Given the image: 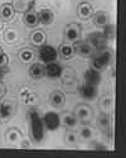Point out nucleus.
Wrapping results in <instances>:
<instances>
[{"label":"nucleus","instance_id":"1","mask_svg":"<svg viewBox=\"0 0 126 158\" xmlns=\"http://www.w3.org/2000/svg\"><path fill=\"white\" fill-rule=\"evenodd\" d=\"M28 122H29V134L32 140L35 144L43 142L45 137V127L43 123V118L35 110H30L28 113Z\"/></svg>","mask_w":126,"mask_h":158},{"label":"nucleus","instance_id":"2","mask_svg":"<svg viewBox=\"0 0 126 158\" xmlns=\"http://www.w3.org/2000/svg\"><path fill=\"white\" fill-rule=\"evenodd\" d=\"M111 58H112V53L107 48H105L102 51H97V53L92 57V67L98 71L104 70L111 62Z\"/></svg>","mask_w":126,"mask_h":158},{"label":"nucleus","instance_id":"3","mask_svg":"<svg viewBox=\"0 0 126 158\" xmlns=\"http://www.w3.org/2000/svg\"><path fill=\"white\" fill-rule=\"evenodd\" d=\"M87 43L96 51H102L107 48V39L102 32H91L87 35Z\"/></svg>","mask_w":126,"mask_h":158},{"label":"nucleus","instance_id":"4","mask_svg":"<svg viewBox=\"0 0 126 158\" xmlns=\"http://www.w3.org/2000/svg\"><path fill=\"white\" fill-rule=\"evenodd\" d=\"M74 115L78 122H81L83 124H88V123H91L92 118H93V110L91 109L90 105H87V104H78L74 109Z\"/></svg>","mask_w":126,"mask_h":158},{"label":"nucleus","instance_id":"5","mask_svg":"<svg viewBox=\"0 0 126 158\" xmlns=\"http://www.w3.org/2000/svg\"><path fill=\"white\" fill-rule=\"evenodd\" d=\"M42 118H43L45 130L56 131L61 127V116L57 111H47Z\"/></svg>","mask_w":126,"mask_h":158},{"label":"nucleus","instance_id":"6","mask_svg":"<svg viewBox=\"0 0 126 158\" xmlns=\"http://www.w3.org/2000/svg\"><path fill=\"white\" fill-rule=\"evenodd\" d=\"M58 58V51L50 44H44L39 47V60L45 64L49 62H54Z\"/></svg>","mask_w":126,"mask_h":158},{"label":"nucleus","instance_id":"7","mask_svg":"<svg viewBox=\"0 0 126 158\" xmlns=\"http://www.w3.org/2000/svg\"><path fill=\"white\" fill-rule=\"evenodd\" d=\"M81 34H82V28H81V25L77 24V23H69L65 29V37L71 43L80 41Z\"/></svg>","mask_w":126,"mask_h":158},{"label":"nucleus","instance_id":"8","mask_svg":"<svg viewBox=\"0 0 126 158\" xmlns=\"http://www.w3.org/2000/svg\"><path fill=\"white\" fill-rule=\"evenodd\" d=\"M80 95L83 100L86 101H93L96 100L97 95H98V90H97V86L95 85H90V84H83L81 87H80Z\"/></svg>","mask_w":126,"mask_h":158},{"label":"nucleus","instance_id":"9","mask_svg":"<svg viewBox=\"0 0 126 158\" xmlns=\"http://www.w3.org/2000/svg\"><path fill=\"white\" fill-rule=\"evenodd\" d=\"M83 78H85V82L86 84H90V85H95V86H98L102 81V76H101V71L93 69V67H90L87 69L83 73Z\"/></svg>","mask_w":126,"mask_h":158},{"label":"nucleus","instance_id":"10","mask_svg":"<svg viewBox=\"0 0 126 158\" xmlns=\"http://www.w3.org/2000/svg\"><path fill=\"white\" fill-rule=\"evenodd\" d=\"M73 47H74L76 55L85 57V58L91 57L92 53H93V48L87 43V41H77V42H74Z\"/></svg>","mask_w":126,"mask_h":158},{"label":"nucleus","instance_id":"11","mask_svg":"<svg viewBox=\"0 0 126 158\" xmlns=\"http://www.w3.org/2000/svg\"><path fill=\"white\" fill-rule=\"evenodd\" d=\"M15 114V104L13 101L0 102V120H8Z\"/></svg>","mask_w":126,"mask_h":158},{"label":"nucleus","instance_id":"12","mask_svg":"<svg viewBox=\"0 0 126 158\" xmlns=\"http://www.w3.org/2000/svg\"><path fill=\"white\" fill-rule=\"evenodd\" d=\"M44 71H45V76H47V77L54 80V78H58V77L62 76L63 69H62L61 64H58V63L54 61V62L45 63V64H44Z\"/></svg>","mask_w":126,"mask_h":158},{"label":"nucleus","instance_id":"13","mask_svg":"<svg viewBox=\"0 0 126 158\" xmlns=\"http://www.w3.org/2000/svg\"><path fill=\"white\" fill-rule=\"evenodd\" d=\"M93 13H95L93 6L90 3H87V2H82L77 6V17L80 19H82V20H87V19L92 18Z\"/></svg>","mask_w":126,"mask_h":158},{"label":"nucleus","instance_id":"14","mask_svg":"<svg viewBox=\"0 0 126 158\" xmlns=\"http://www.w3.org/2000/svg\"><path fill=\"white\" fill-rule=\"evenodd\" d=\"M49 101H50V105H52L53 108L61 109V108L65 106V104H66V95H65V93H62V91L56 90L50 94Z\"/></svg>","mask_w":126,"mask_h":158},{"label":"nucleus","instance_id":"15","mask_svg":"<svg viewBox=\"0 0 126 158\" xmlns=\"http://www.w3.org/2000/svg\"><path fill=\"white\" fill-rule=\"evenodd\" d=\"M23 22L24 24L27 25L28 28H35L38 27V24H39V18H38V13L29 9L24 13V17H23Z\"/></svg>","mask_w":126,"mask_h":158},{"label":"nucleus","instance_id":"16","mask_svg":"<svg viewBox=\"0 0 126 158\" xmlns=\"http://www.w3.org/2000/svg\"><path fill=\"white\" fill-rule=\"evenodd\" d=\"M28 73H29V76L33 78V80H42V78L45 76L44 64H42L41 62L32 63V66L29 67Z\"/></svg>","mask_w":126,"mask_h":158},{"label":"nucleus","instance_id":"17","mask_svg":"<svg viewBox=\"0 0 126 158\" xmlns=\"http://www.w3.org/2000/svg\"><path fill=\"white\" fill-rule=\"evenodd\" d=\"M45 41H47V34L42 29H37L34 31L32 34H30V42L33 46L35 47H42L45 44Z\"/></svg>","mask_w":126,"mask_h":158},{"label":"nucleus","instance_id":"18","mask_svg":"<svg viewBox=\"0 0 126 158\" xmlns=\"http://www.w3.org/2000/svg\"><path fill=\"white\" fill-rule=\"evenodd\" d=\"M92 22L96 27L98 28H104L105 25L108 23V14L104 10H98L95 11L93 15H92Z\"/></svg>","mask_w":126,"mask_h":158},{"label":"nucleus","instance_id":"19","mask_svg":"<svg viewBox=\"0 0 126 158\" xmlns=\"http://www.w3.org/2000/svg\"><path fill=\"white\" fill-rule=\"evenodd\" d=\"M38 18H39V24L49 25L54 22V13L50 9H42L38 11Z\"/></svg>","mask_w":126,"mask_h":158},{"label":"nucleus","instance_id":"20","mask_svg":"<svg viewBox=\"0 0 126 158\" xmlns=\"http://www.w3.org/2000/svg\"><path fill=\"white\" fill-rule=\"evenodd\" d=\"M15 14V9L10 3H4L0 6V18L3 20H11L14 18Z\"/></svg>","mask_w":126,"mask_h":158},{"label":"nucleus","instance_id":"21","mask_svg":"<svg viewBox=\"0 0 126 158\" xmlns=\"http://www.w3.org/2000/svg\"><path fill=\"white\" fill-rule=\"evenodd\" d=\"M61 124L63 127H66L67 129H72L78 124V120L76 118L74 113H66L61 116Z\"/></svg>","mask_w":126,"mask_h":158},{"label":"nucleus","instance_id":"22","mask_svg":"<svg viewBox=\"0 0 126 158\" xmlns=\"http://www.w3.org/2000/svg\"><path fill=\"white\" fill-rule=\"evenodd\" d=\"M58 53L61 55V57L63 58V60H66V61H68V60H71V58H73V56L76 55V52H74V47H73V44H62L61 47H59V52Z\"/></svg>","mask_w":126,"mask_h":158},{"label":"nucleus","instance_id":"23","mask_svg":"<svg viewBox=\"0 0 126 158\" xmlns=\"http://www.w3.org/2000/svg\"><path fill=\"white\" fill-rule=\"evenodd\" d=\"M104 33L105 38L107 39V42L110 41H115V38H116V25L113 24V23H107L105 27L102 28V31H101Z\"/></svg>","mask_w":126,"mask_h":158},{"label":"nucleus","instance_id":"24","mask_svg":"<svg viewBox=\"0 0 126 158\" xmlns=\"http://www.w3.org/2000/svg\"><path fill=\"white\" fill-rule=\"evenodd\" d=\"M22 140V131L17 128H11L6 131V142L9 144H15Z\"/></svg>","mask_w":126,"mask_h":158},{"label":"nucleus","instance_id":"25","mask_svg":"<svg viewBox=\"0 0 126 158\" xmlns=\"http://www.w3.org/2000/svg\"><path fill=\"white\" fill-rule=\"evenodd\" d=\"M97 125L101 130L104 131H108L110 127H111V122H110V118L106 114H100L97 118Z\"/></svg>","mask_w":126,"mask_h":158},{"label":"nucleus","instance_id":"26","mask_svg":"<svg viewBox=\"0 0 126 158\" xmlns=\"http://www.w3.org/2000/svg\"><path fill=\"white\" fill-rule=\"evenodd\" d=\"M18 57H19V60H20L23 63H30V62L33 61V58H34V53H33L32 49L24 48V49L19 51Z\"/></svg>","mask_w":126,"mask_h":158},{"label":"nucleus","instance_id":"27","mask_svg":"<svg viewBox=\"0 0 126 158\" xmlns=\"http://www.w3.org/2000/svg\"><path fill=\"white\" fill-rule=\"evenodd\" d=\"M77 142H78V135L74 131L68 130L65 134V143L67 146H74V144H77Z\"/></svg>","mask_w":126,"mask_h":158},{"label":"nucleus","instance_id":"28","mask_svg":"<svg viewBox=\"0 0 126 158\" xmlns=\"http://www.w3.org/2000/svg\"><path fill=\"white\" fill-rule=\"evenodd\" d=\"M80 138L82 140H91L93 138V130L90 128V127H87L85 125L81 130H80Z\"/></svg>","mask_w":126,"mask_h":158},{"label":"nucleus","instance_id":"29","mask_svg":"<svg viewBox=\"0 0 126 158\" xmlns=\"http://www.w3.org/2000/svg\"><path fill=\"white\" fill-rule=\"evenodd\" d=\"M90 149H92V151H107V147L105 146L104 143L91 142V143H90Z\"/></svg>","mask_w":126,"mask_h":158},{"label":"nucleus","instance_id":"30","mask_svg":"<svg viewBox=\"0 0 126 158\" xmlns=\"http://www.w3.org/2000/svg\"><path fill=\"white\" fill-rule=\"evenodd\" d=\"M6 64H8V56L5 51L0 47V67H6Z\"/></svg>","mask_w":126,"mask_h":158},{"label":"nucleus","instance_id":"31","mask_svg":"<svg viewBox=\"0 0 126 158\" xmlns=\"http://www.w3.org/2000/svg\"><path fill=\"white\" fill-rule=\"evenodd\" d=\"M4 94H5V86L3 82H0V99L4 96Z\"/></svg>","mask_w":126,"mask_h":158},{"label":"nucleus","instance_id":"32","mask_svg":"<svg viewBox=\"0 0 126 158\" xmlns=\"http://www.w3.org/2000/svg\"><path fill=\"white\" fill-rule=\"evenodd\" d=\"M5 73H6V69L5 67H0V82H2V80H3V77L5 76Z\"/></svg>","mask_w":126,"mask_h":158}]
</instances>
